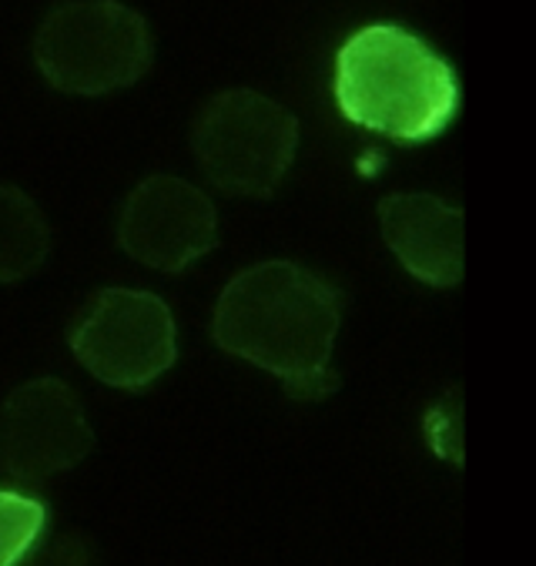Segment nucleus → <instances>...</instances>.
I'll return each mask as SVG.
<instances>
[{
  "instance_id": "1",
  "label": "nucleus",
  "mask_w": 536,
  "mask_h": 566,
  "mask_svg": "<svg viewBox=\"0 0 536 566\" xmlns=\"http://www.w3.org/2000/svg\"><path fill=\"white\" fill-rule=\"evenodd\" d=\"M346 295L295 262H262L239 272L211 318V338L225 353L282 379L302 402L329 399L339 389L333 349Z\"/></svg>"
},
{
  "instance_id": "2",
  "label": "nucleus",
  "mask_w": 536,
  "mask_h": 566,
  "mask_svg": "<svg viewBox=\"0 0 536 566\" xmlns=\"http://www.w3.org/2000/svg\"><path fill=\"white\" fill-rule=\"evenodd\" d=\"M343 118L402 145L443 135L460 115V81L446 57L396 24L356 31L336 54Z\"/></svg>"
},
{
  "instance_id": "3",
  "label": "nucleus",
  "mask_w": 536,
  "mask_h": 566,
  "mask_svg": "<svg viewBox=\"0 0 536 566\" xmlns=\"http://www.w3.org/2000/svg\"><path fill=\"white\" fill-rule=\"evenodd\" d=\"M34 61L44 81L64 94H112L151 67V31L118 0H74L44 18Z\"/></svg>"
},
{
  "instance_id": "4",
  "label": "nucleus",
  "mask_w": 536,
  "mask_h": 566,
  "mask_svg": "<svg viewBox=\"0 0 536 566\" xmlns=\"http://www.w3.org/2000/svg\"><path fill=\"white\" fill-rule=\"evenodd\" d=\"M191 145L214 188L269 198L295 161L298 122L259 91H225L201 111Z\"/></svg>"
},
{
  "instance_id": "5",
  "label": "nucleus",
  "mask_w": 536,
  "mask_h": 566,
  "mask_svg": "<svg viewBox=\"0 0 536 566\" xmlns=\"http://www.w3.org/2000/svg\"><path fill=\"white\" fill-rule=\"evenodd\" d=\"M71 349L87 373L115 389H145L175 366L171 308L141 289H104L71 332Z\"/></svg>"
},
{
  "instance_id": "6",
  "label": "nucleus",
  "mask_w": 536,
  "mask_h": 566,
  "mask_svg": "<svg viewBox=\"0 0 536 566\" xmlns=\"http://www.w3.org/2000/svg\"><path fill=\"white\" fill-rule=\"evenodd\" d=\"M122 249L148 269L185 272L219 245V211L185 178L151 175L125 201Z\"/></svg>"
},
{
  "instance_id": "7",
  "label": "nucleus",
  "mask_w": 536,
  "mask_h": 566,
  "mask_svg": "<svg viewBox=\"0 0 536 566\" xmlns=\"http://www.w3.org/2000/svg\"><path fill=\"white\" fill-rule=\"evenodd\" d=\"M91 449L94 432L67 382L34 379L0 402V463L18 480L64 473Z\"/></svg>"
},
{
  "instance_id": "8",
  "label": "nucleus",
  "mask_w": 536,
  "mask_h": 566,
  "mask_svg": "<svg viewBox=\"0 0 536 566\" xmlns=\"http://www.w3.org/2000/svg\"><path fill=\"white\" fill-rule=\"evenodd\" d=\"M379 224L409 275L437 289L463 282V208L437 195H389L379 205Z\"/></svg>"
},
{
  "instance_id": "9",
  "label": "nucleus",
  "mask_w": 536,
  "mask_h": 566,
  "mask_svg": "<svg viewBox=\"0 0 536 566\" xmlns=\"http://www.w3.org/2000/svg\"><path fill=\"white\" fill-rule=\"evenodd\" d=\"M51 252L44 211L14 185H0V282L34 275Z\"/></svg>"
},
{
  "instance_id": "10",
  "label": "nucleus",
  "mask_w": 536,
  "mask_h": 566,
  "mask_svg": "<svg viewBox=\"0 0 536 566\" xmlns=\"http://www.w3.org/2000/svg\"><path fill=\"white\" fill-rule=\"evenodd\" d=\"M48 513L44 506L14 490H0V566H18L31 556L44 533Z\"/></svg>"
},
{
  "instance_id": "11",
  "label": "nucleus",
  "mask_w": 536,
  "mask_h": 566,
  "mask_svg": "<svg viewBox=\"0 0 536 566\" xmlns=\"http://www.w3.org/2000/svg\"><path fill=\"white\" fill-rule=\"evenodd\" d=\"M425 436L440 457L463 463V436H460V396H450L425 416Z\"/></svg>"
},
{
  "instance_id": "12",
  "label": "nucleus",
  "mask_w": 536,
  "mask_h": 566,
  "mask_svg": "<svg viewBox=\"0 0 536 566\" xmlns=\"http://www.w3.org/2000/svg\"><path fill=\"white\" fill-rule=\"evenodd\" d=\"M31 566H91V553L77 536H54L34 553Z\"/></svg>"
}]
</instances>
